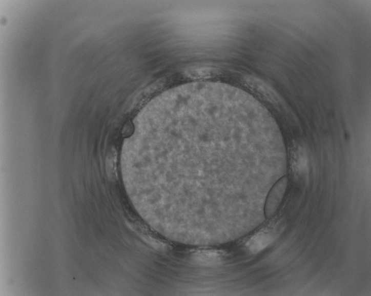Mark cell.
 <instances>
[{
    "instance_id": "6da1fadb",
    "label": "cell",
    "mask_w": 371,
    "mask_h": 296,
    "mask_svg": "<svg viewBox=\"0 0 371 296\" xmlns=\"http://www.w3.org/2000/svg\"><path fill=\"white\" fill-rule=\"evenodd\" d=\"M275 239V233L273 230L266 229L258 232L247 243L248 249L253 254H256L264 250L266 247L272 244Z\"/></svg>"
},
{
    "instance_id": "3957f363",
    "label": "cell",
    "mask_w": 371,
    "mask_h": 296,
    "mask_svg": "<svg viewBox=\"0 0 371 296\" xmlns=\"http://www.w3.org/2000/svg\"><path fill=\"white\" fill-rule=\"evenodd\" d=\"M198 261L205 263V265H216L222 261V257L216 251H208L197 255Z\"/></svg>"
},
{
    "instance_id": "277c9868",
    "label": "cell",
    "mask_w": 371,
    "mask_h": 296,
    "mask_svg": "<svg viewBox=\"0 0 371 296\" xmlns=\"http://www.w3.org/2000/svg\"><path fill=\"white\" fill-rule=\"evenodd\" d=\"M212 71L208 68H196L188 71V74L194 77H204L211 74Z\"/></svg>"
},
{
    "instance_id": "7a4b0ae2",
    "label": "cell",
    "mask_w": 371,
    "mask_h": 296,
    "mask_svg": "<svg viewBox=\"0 0 371 296\" xmlns=\"http://www.w3.org/2000/svg\"><path fill=\"white\" fill-rule=\"evenodd\" d=\"M292 164L294 172L298 176L304 175L307 171L308 156L305 150L300 145L294 146L292 151Z\"/></svg>"
}]
</instances>
